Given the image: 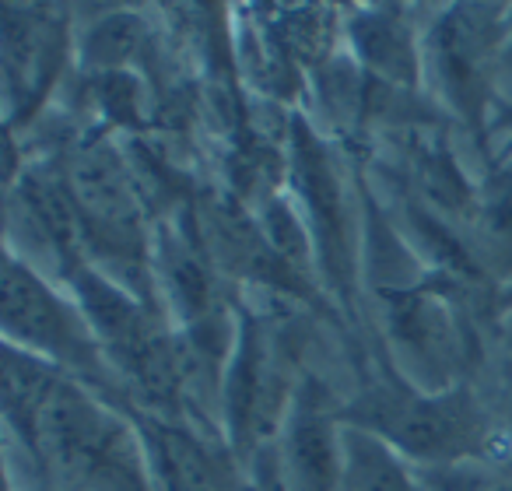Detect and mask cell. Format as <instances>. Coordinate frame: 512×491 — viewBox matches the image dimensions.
Returning <instances> with one entry per match:
<instances>
[{
	"instance_id": "1",
	"label": "cell",
	"mask_w": 512,
	"mask_h": 491,
	"mask_svg": "<svg viewBox=\"0 0 512 491\" xmlns=\"http://www.w3.org/2000/svg\"><path fill=\"white\" fill-rule=\"evenodd\" d=\"M25 432L71 491H148L134 435L78 386L57 379Z\"/></svg>"
},
{
	"instance_id": "2",
	"label": "cell",
	"mask_w": 512,
	"mask_h": 491,
	"mask_svg": "<svg viewBox=\"0 0 512 491\" xmlns=\"http://www.w3.org/2000/svg\"><path fill=\"white\" fill-rule=\"evenodd\" d=\"M355 428L379 435L386 446L428 463H456L488 446V418L467 390L411 393L400 386L372 390L351 411Z\"/></svg>"
},
{
	"instance_id": "3",
	"label": "cell",
	"mask_w": 512,
	"mask_h": 491,
	"mask_svg": "<svg viewBox=\"0 0 512 491\" xmlns=\"http://www.w3.org/2000/svg\"><path fill=\"white\" fill-rule=\"evenodd\" d=\"M4 327L8 337L22 341L25 348H36L78 369H95V348L85 320L15 260L4 271Z\"/></svg>"
},
{
	"instance_id": "4",
	"label": "cell",
	"mask_w": 512,
	"mask_h": 491,
	"mask_svg": "<svg viewBox=\"0 0 512 491\" xmlns=\"http://www.w3.org/2000/svg\"><path fill=\"white\" fill-rule=\"evenodd\" d=\"M344 467V435L334 432L330 414L313 393L295 400L281 435V470L288 491H337Z\"/></svg>"
},
{
	"instance_id": "5",
	"label": "cell",
	"mask_w": 512,
	"mask_h": 491,
	"mask_svg": "<svg viewBox=\"0 0 512 491\" xmlns=\"http://www.w3.org/2000/svg\"><path fill=\"white\" fill-rule=\"evenodd\" d=\"M393 334L428 372H453L467 358L463 327L439 295H397L393 302Z\"/></svg>"
},
{
	"instance_id": "6",
	"label": "cell",
	"mask_w": 512,
	"mask_h": 491,
	"mask_svg": "<svg viewBox=\"0 0 512 491\" xmlns=\"http://www.w3.org/2000/svg\"><path fill=\"white\" fill-rule=\"evenodd\" d=\"M148 435L165 491H228V467L200 439L172 425H151Z\"/></svg>"
},
{
	"instance_id": "7",
	"label": "cell",
	"mask_w": 512,
	"mask_h": 491,
	"mask_svg": "<svg viewBox=\"0 0 512 491\" xmlns=\"http://www.w3.org/2000/svg\"><path fill=\"white\" fill-rule=\"evenodd\" d=\"M337 491H418L393 449L365 428L344 432V467Z\"/></svg>"
},
{
	"instance_id": "8",
	"label": "cell",
	"mask_w": 512,
	"mask_h": 491,
	"mask_svg": "<svg viewBox=\"0 0 512 491\" xmlns=\"http://www.w3.org/2000/svg\"><path fill=\"white\" fill-rule=\"evenodd\" d=\"M358 43H362V57L386 71L390 78H411L414 74V53L407 46V36L397 29V22H369L358 25Z\"/></svg>"
},
{
	"instance_id": "9",
	"label": "cell",
	"mask_w": 512,
	"mask_h": 491,
	"mask_svg": "<svg viewBox=\"0 0 512 491\" xmlns=\"http://www.w3.org/2000/svg\"><path fill=\"white\" fill-rule=\"evenodd\" d=\"M505 341H509V348H512V320H509V330H505Z\"/></svg>"
}]
</instances>
